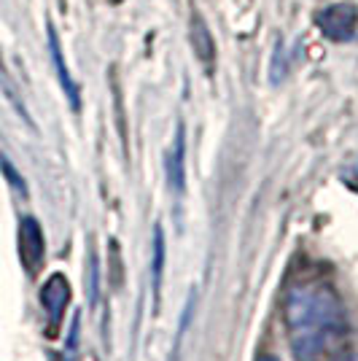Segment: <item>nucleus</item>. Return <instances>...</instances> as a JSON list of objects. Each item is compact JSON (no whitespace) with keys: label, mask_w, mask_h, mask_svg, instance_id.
Segmentation results:
<instances>
[{"label":"nucleus","mask_w":358,"mask_h":361,"mask_svg":"<svg viewBox=\"0 0 358 361\" xmlns=\"http://www.w3.org/2000/svg\"><path fill=\"white\" fill-rule=\"evenodd\" d=\"M0 167H3V173H6V176H8V178H11V183H14L16 189H19V192H22V195H25V183H22V178H19V176H16V170L11 165H8V162H6V159H3V157H0Z\"/></svg>","instance_id":"obj_9"},{"label":"nucleus","mask_w":358,"mask_h":361,"mask_svg":"<svg viewBox=\"0 0 358 361\" xmlns=\"http://www.w3.org/2000/svg\"><path fill=\"white\" fill-rule=\"evenodd\" d=\"M154 300L159 302V294H162V275H164V235L162 226L154 229Z\"/></svg>","instance_id":"obj_8"},{"label":"nucleus","mask_w":358,"mask_h":361,"mask_svg":"<svg viewBox=\"0 0 358 361\" xmlns=\"http://www.w3.org/2000/svg\"><path fill=\"white\" fill-rule=\"evenodd\" d=\"M334 361H356V359H353V353H342V356H337Z\"/></svg>","instance_id":"obj_10"},{"label":"nucleus","mask_w":358,"mask_h":361,"mask_svg":"<svg viewBox=\"0 0 358 361\" xmlns=\"http://www.w3.org/2000/svg\"><path fill=\"white\" fill-rule=\"evenodd\" d=\"M285 326L299 361H315L342 329V302L321 281L294 283L285 294Z\"/></svg>","instance_id":"obj_1"},{"label":"nucleus","mask_w":358,"mask_h":361,"mask_svg":"<svg viewBox=\"0 0 358 361\" xmlns=\"http://www.w3.org/2000/svg\"><path fill=\"white\" fill-rule=\"evenodd\" d=\"M19 254L30 272H35L44 262V232L35 219H25L19 226Z\"/></svg>","instance_id":"obj_5"},{"label":"nucleus","mask_w":358,"mask_h":361,"mask_svg":"<svg viewBox=\"0 0 358 361\" xmlns=\"http://www.w3.org/2000/svg\"><path fill=\"white\" fill-rule=\"evenodd\" d=\"M318 27L331 41H350L358 27V8L353 3H337L318 14Z\"/></svg>","instance_id":"obj_2"},{"label":"nucleus","mask_w":358,"mask_h":361,"mask_svg":"<svg viewBox=\"0 0 358 361\" xmlns=\"http://www.w3.org/2000/svg\"><path fill=\"white\" fill-rule=\"evenodd\" d=\"M189 41L195 46L199 62H202L205 68H210L213 60H216V46H213V35H210L208 25L202 22V16L197 14V11L192 14V25H189Z\"/></svg>","instance_id":"obj_6"},{"label":"nucleus","mask_w":358,"mask_h":361,"mask_svg":"<svg viewBox=\"0 0 358 361\" xmlns=\"http://www.w3.org/2000/svg\"><path fill=\"white\" fill-rule=\"evenodd\" d=\"M259 361H278V359H275V356H261Z\"/></svg>","instance_id":"obj_11"},{"label":"nucleus","mask_w":358,"mask_h":361,"mask_svg":"<svg viewBox=\"0 0 358 361\" xmlns=\"http://www.w3.org/2000/svg\"><path fill=\"white\" fill-rule=\"evenodd\" d=\"M164 167H167V178H170V186L173 192H183V180H186V173H183V130L178 127L175 133V140H173V149L167 151V159H164Z\"/></svg>","instance_id":"obj_7"},{"label":"nucleus","mask_w":358,"mask_h":361,"mask_svg":"<svg viewBox=\"0 0 358 361\" xmlns=\"http://www.w3.org/2000/svg\"><path fill=\"white\" fill-rule=\"evenodd\" d=\"M46 35H49V51H51V62H54V71H57V78H60V87L68 97V103L73 111L81 108V94H78V84L73 81V75L68 71V62H65V54H62V44L57 38V30L54 25H46Z\"/></svg>","instance_id":"obj_4"},{"label":"nucleus","mask_w":358,"mask_h":361,"mask_svg":"<svg viewBox=\"0 0 358 361\" xmlns=\"http://www.w3.org/2000/svg\"><path fill=\"white\" fill-rule=\"evenodd\" d=\"M41 302L46 307V316H49V326L57 329L62 321V313L70 302V286L65 281V275H51L44 283V291H41Z\"/></svg>","instance_id":"obj_3"}]
</instances>
